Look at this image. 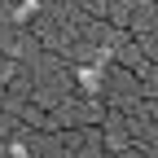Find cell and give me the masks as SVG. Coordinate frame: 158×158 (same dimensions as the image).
I'll list each match as a JSON object with an SVG mask.
<instances>
[{
	"instance_id": "cell-1",
	"label": "cell",
	"mask_w": 158,
	"mask_h": 158,
	"mask_svg": "<svg viewBox=\"0 0 158 158\" xmlns=\"http://www.w3.org/2000/svg\"><path fill=\"white\" fill-rule=\"evenodd\" d=\"M158 27V5H154V0H136V5H132V31L136 35H149Z\"/></svg>"
},
{
	"instance_id": "cell-2",
	"label": "cell",
	"mask_w": 158,
	"mask_h": 158,
	"mask_svg": "<svg viewBox=\"0 0 158 158\" xmlns=\"http://www.w3.org/2000/svg\"><path fill=\"white\" fill-rule=\"evenodd\" d=\"M75 79H79V88H84L88 101H101V88H106L101 66H79V70H75Z\"/></svg>"
},
{
	"instance_id": "cell-3",
	"label": "cell",
	"mask_w": 158,
	"mask_h": 158,
	"mask_svg": "<svg viewBox=\"0 0 158 158\" xmlns=\"http://www.w3.org/2000/svg\"><path fill=\"white\" fill-rule=\"evenodd\" d=\"M106 145H110L114 154H127V149H132L127 127H123V118H118V114H110V118H106Z\"/></svg>"
},
{
	"instance_id": "cell-4",
	"label": "cell",
	"mask_w": 158,
	"mask_h": 158,
	"mask_svg": "<svg viewBox=\"0 0 158 158\" xmlns=\"http://www.w3.org/2000/svg\"><path fill=\"white\" fill-rule=\"evenodd\" d=\"M9 158H31V154H27V141H13V149H9Z\"/></svg>"
},
{
	"instance_id": "cell-5",
	"label": "cell",
	"mask_w": 158,
	"mask_h": 158,
	"mask_svg": "<svg viewBox=\"0 0 158 158\" xmlns=\"http://www.w3.org/2000/svg\"><path fill=\"white\" fill-rule=\"evenodd\" d=\"M118 158H145V154H141V149H136V154H132V149H127V154H118Z\"/></svg>"
}]
</instances>
